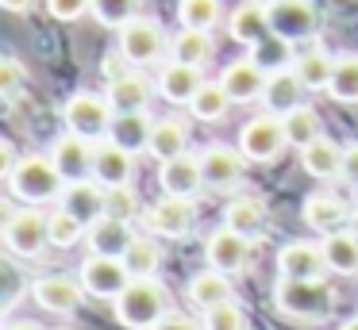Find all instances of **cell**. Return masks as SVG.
Instances as JSON below:
<instances>
[{"label": "cell", "instance_id": "cell-1", "mask_svg": "<svg viewBox=\"0 0 358 330\" xmlns=\"http://www.w3.org/2000/svg\"><path fill=\"white\" fill-rule=\"evenodd\" d=\"M166 311H170V292L155 276H131V284L116 296V319L127 330H150Z\"/></svg>", "mask_w": 358, "mask_h": 330}, {"label": "cell", "instance_id": "cell-2", "mask_svg": "<svg viewBox=\"0 0 358 330\" xmlns=\"http://www.w3.org/2000/svg\"><path fill=\"white\" fill-rule=\"evenodd\" d=\"M273 303L278 311L293 315L304 322H320L331 315V288L324 284V276L316 280H293V276H281L278 288H273Z\"/></svg>", "mask_w": 358, "mask_h": 330}, {"label": "cell", "instance_id": "cell-3", "mask_svg": "<svg viewBox=\"0 0 358 330\" xmlns=\"http://www.w3.org/2000/svg\"><path fill=\"white\" fill-rule=\"evenodd\" d=\"M12 192H16L24 204H50V200L62 196L66 188V177L58 173L55 158H39V153H27L20 158L16 173L8 177Z\"/></svg>", "mask_w": 358, "mask_h": 330}, {"label": "cell", "instance_id": "cell-4", "mask_svg": "<svg viewBox=\"0 0 358 330\" xmlns=\"http://www.w3.org/2000/svg\"><path fill=\"white\" fill-rule=\"evenodd\" d=\"M66 127L78 130V135L85 138H104L112 127V119H116V107H112V100L104 96H93V92H73L70 100H66Z\"/></svg>", "mask_w": 358, "mask_h": 330}, {"label": "cell", "instance_id": "cell-5", "mask_svg": "<svg viewBox=\"0 0 358 330\" xmlns=\"http://www.w3.org/2000/svg\"><path fill=\"white\" fill-rule=\"evenodd\" d=\"M4 246L16 257H39L50 246V219L39 215L35 207L8 215V223H4Z\"/></svg>", "mask_w": 358, "mask_h": 330}, {"label": "cell", "instance_id": "cell-6", "mask_svg": "<svg viewBox=\"0 0 358 330\" xmlns=\"http://www.w3.org/2000/svg\"><path fill=\"white\" fill-rule=\"evenodd\" d=\"M285 127H281V115H255V119L247 123V127L239 130V150L247 161H258V165H266V161H273L281 150H285Z\"/></svg>", "mask_w": 358, "mask_h": 330}, {"label": "cell", "instance_id": "cell-7", "mask_svg": "<svg viewBox=\"0 0 358 330\" xmlns=\"http://www.w3.org/2000/svg\"><path fill=\"white\" fill-rule=\"evenodd\" d=\"M166 50V35L158 27V20H147V15H135L120 27V54L135 66H150L158 61Z\"/></svg>", "mask_w": 358, "mask_h": 330}, {"label": "cell", "instance_id": "cell-8", "mask_svg": "<svg viewBox=\"0 0 358 330\" xmlns=\"http://www.w3.org/2000/svg\"><path fill=\"white\" fill-rule=\"evenodd\" d=\"M81 284H85L89 296L116 299L120 292L131 284V269L124 265V257H112V253H89L85 265H81Z\"/></svg>", "mask_w": 358, "mask_h": 330}, {"label": "cell", "instance_id": "cell-9", "mask_svg": "<svg viewBox=\"0 0 358 330\" xmlns=\"http://www.w3.org/2000/svg\"><path fill=\"white\" fill-rule=\"evenodd\" d=\"M320 12L312 0H273L270 4V27L273 35L289 38V43H301V38L316 35Z\"/></svg>", "mask_w": 358, "mask_h": 330}, {"label": "cell", "instance_id": "cell-10", "mask_svg": "<svg viewBox=\"0 0 358 330\" xmlns=\"http://www.w3.org/2000/svg\"><path fill=\"white\" fill-rule=\"evenodd\" d=\"M158 181H162V192L166 196H185L193 200L201 188H208L204 184V165L196 153H178V158L162 161V173H158Z\"/></svg>", "mask_w": 358, "mask_h": 330}, {"label": "cell", "instance_id": "cell-11", "mask_svg": "<svg viewBox=\"0 0 358 330\" xmlns=\"http://www.w3.org/2000/svg\"><path fill=\"white\" fill-rule=\"evenodd\" d=\"M266 81H270V73H266V66H258L255 58H239V61H231V66L220 73V84L227 89V96H231L235 104L262 100Z\"/></svg>", "mask_w": 358, "mask_h": 330}, {"label": "cell", "instance_id": "cell-12", "mask_svg": "<svg viewBox=\"0 0 358 330\" xmlns=\"http://www.w3.org/2000/svg\"><path fill=\"white\" fill-rule=\"evenodd\" d=\"M58 200H62L66 211L78 215L85 227H93L101 215H108V188H104L101 181L93 184L89 177H85V181H70V184L62 188V196H58Z\"/></svg>", "mask_w": 358, "mask_h": 330}, {"label": "cell", "instance_id": "cell-13", "mask_svg": "<svg viewBox=\"0 0 358 330\" xmlns=\"http://www.w3.org/2000/svg\"><path fill=\"white\" fill-rule=\"evenodd\" d=\"M204 257H208V265L220 269V273H239L250 257V238L239 234V230H231V227H220L208 234Z\"/></svg>", "mask_w": 358, "mask_h": 330}, {"label": "cell", "instance_id": "cell-14", "mask_svg": "<svg viewBox=\"0 0 358 330\" xmlns=\"http://www.w3.org/2000/svg\"><path fill=\"white\" fill-rule=\"evenodd\" d=\"M93 138L78 135V130H70V135L55 138V150H50V158H55L58 173L66 177V184L70 181H85L89 173H93Z\"/></svg>", "mask_w": 358, "mask_h": 330}, {"label": "cell", "instance_id": "cell-15", "mask_svg": "<svg viewBox=\"0 0 358 330\" xmlns=\"http://www.w3.org/2000/svg\"><path fill=\"white\" fill-rule=\"evenodd\" d=\"M204 165V184L216 192H231L243 181V150H227V146H208L201 153Z\"/></svg>", "mask_w": 358, "mask_h": 330}, {"label": "cell", "instance_id": "cell-16", "mask_svg": "<svg viewBox=\"0 0 358 330\" xmlns=\"http://www.w3.org/2000/svg\"><path fill=\"white\" fill-rule=\"evenodd\" d=\"M278 269H281V276H293V280H316V276L331 273L324 257V246H312V242H289L278 253Z\"/></svg>", "mask_w": 358, "mask_h": 330}, {"label": "cell", "instance_id": "cell-17", "mask_svg": "<svg viewBox=\"0 0 358 330\" xmlns=\"http://www.w3.org/2000/svg\"><path fill=\"white\" fill-rule=\"evenodd\" d=\"M135 173V153L124 150L120 142H104L93 150V181H101L104 188H120V184H127Z\"/></svg>", "mask_w": 358, "mask_h": 330}, {"label": "cell", "instance_id": "cell-18", "mask_svg": "<svg viewBox=\"0 0 358 330\" xmlns=\"http://www.w3.org/2000/svg\"><path fill=\"white\" fill-rule=\"evenodd\" d=\"M143 219H147V227L155 230V234L181 238L189 227H193V204H189L185 196H162Z\"/></svg>", "mask_w": 358, "mask_h": 330}, {"label": "cell", "instance_id": "cell-19", "mask_svg": "<svg viewBox=\"0 0 358 330\" xmlns=\"http://www.w3.org/2000/svg\"><path fill=\"white\" fill-rule=\"evenodd\" d=\"M227 31H231L235 43L258 46L266 35H273V27H270V8H266V4H255V0H243V4L231 12V20H227Z\"/></svg>", "mask_w": 358, "mask_h": 330}, {"label": "cell", "instance_id": "cell-20", "mask_svg": "<svg viewBox=\"0 0 358 330\" xmlns=\"http://www.w3.org/2000/svg\"><path fill=\"white\" fill-rule=\"evenodd\" d=\"M201 84H204L201 66H189V61H178V58H173L170 66L162 69V77H158V92H162L170 104H193Z\"/></svg>", "mask_w": 358, "mask_h": 330}, {"label": "cell", "instance_id": "cell-21", "mask_svg": "<svg viewBox=\"0 0 358 330\" xmlns=\"http://www.w3.org/2000/svg\"><path fill=\"white\" fill-rule=\"evenodd\" d=\"M301 96H304L301 73H296V69H273L270 81H266L262 104H266V112H273V115H289L293 107H301Z\"/></svg>", "mask_w": 358, "mask_h": 330}, {"label": "cell", "instance_id": "cell-22", "mask_svg": "<svg viewBox=\"0 0 358 330\" xmlns=\"http://www.w3.org/2000/svg\"><path fill=\"white\" fill-rule=\"evenodd\" d=\"M35 299H39L47 311L55 315H73L81 307V292H85V284H73L70 276H43V280H35Z\"/></svg>", "mask_w": 358, "mask_h": 330}, {"label": "cell", "instance_id": "cell-23", "mask_svg": "<svg viewBox=\"0 0 358 330\" xmlns=\"http://www.w3.org/2000/svg\"><path fill=\"white\" fill-rule=\"evenodd\" d=\"M150 130H155V123H150L147 112H116L108 138L131 153H143V150H150Z\"/></svg>", "mask_w": 358, "mask_h": 330}, {"label": "cell", "instance_id": "cell-24", "mask_svg": "<svg viewBox=\"0 0 358 330\" xmlns=\"http://www.w3.org/2000/svg\"><path fill=\"white\" fill-rule=\"evenodd\" d=\"M131 242H135V238H131V230H127V223L116 219V215H101V219L89 227V250H93V253L124 257Z\"/></svg>", "mask_w": 358, "mask_h": 330}, {"label": "cell", "instance_id": "cell-25", "mask_svg": "<svg viewBox=\"0 0 358 330\" xmlns=\"http://www.w3.org/2000/svg\"><path fill=\"white\" fill-rule=\"evenodd\" d=\"M150 96H155V89H150V77L143 73H124L108 84V100L116 112H147Z\"/></svg>", "mask_w": 358, "mask_h": 330}, {"label": "cell", "instance_id": "cell-26", "mask_svg": "<svg viewBox=\"0 0 358 330\" xmlns=\"http://www.w3.org/2000/svg\"><path fill=\"white\" fill-rule=\"evenodd\" d=\"M301 215H304V223H308L312 230H320V234L343 230L350 223L347 207H343L339 200H331V196H308V200H304V207H301Z\"/></svg>", "mask_w": 358, "mask_h": 330}, {"label": "cell", "instance_id": "cell-27", "mask_svg": "<svg viewBox=\"0 0 358 330\" xmlns=\"http://www.w3.org/2000/svg\"><path fill=\"white\" fill-rule=\"evenodd\" d=\"M324 257H327V269L331 273H343V276H355L358 273V234L355 230H331L324 238Z\"/></svg>", "mask_w": 358, "mask_h": 330}, {"label": "cell", "instance_id": "cell-28", "mask_svg": "<svg viewBox=\"0 0 358 330\" xmlns=\"http://www.w3.org/2000/svg\"><path fill=\"white\" fill-rule=\"evenodd\" d=\"M301 165L308 169L312 177H320V181H327V177H335L343 169V153L339 146L331 142V138H312L308 146H301Z\"/></svg>", "mask_w": 358, "mask_h": 330}, {"label": "cell", "instance_id": "cell-29", "mask_svg": "<svg viewBox=\"0 0 358 330\" xmlns=\"http://www.w3.org/2000/svg\"><path fill=\"white\" fill-rule=\"evenodd\" d=\"M189 299H193L201 311L231 299V280H227V273H220V269H212V265H208V273H196L193 280H189Z\"/></svg>", "mask_w": 358, "mask_h": 330}, {"label": "cell", "instance_id": "cell-30", "mask_svg": "<svg viewBox=\"0 0 358 330\" xmlns=\"http://www.w3.org/2000/svg\"><path fill=\"white\" fill-rule=\"evenodd\" d=\"M185 150H189V130H185V123H178V119H158L155 130H150V150H147V153H155L158 161H170V158H178V153H185Z\"/></svg>", "mask_w": 358, "mask_h": 330}, {"label": "cell", "instance_id": "cell-31", "mask_svg": "<svg viewBox=\"0 0 358 330\" xmlns=\"http://www.w3.org/2000/svg\"><path fill=\"white\" fill-rule=\"evenodd\" d=\"M224 227H231V230H239V234L255 238L258 230L266 227V207L258 204V200H250V196L231 200V204H227V211H224Z\"/></svg>", "mask_w": 358, "mask_h": 330}, {"label": "cell", "instance_id": "cell-32", "mask_svg": "<svg viewBox=\"0 0 358 330\" xmlns=\"http://www.w3.org/2000/svg\"><path fill=\"white\" fill-rule=\"evenodd\" d=\"M327 96L335 104H358V54L335 58V73H331V84H327Z\"/></svg>", "mask_w": 358, "mask_h": 330}, {"label": "cell", "instance_id": "cell-33", "mask_svg": "<svg viewBox=\"0 0 358 330\" xmlns=\"http://www.w3.org/2000/svg\"><path fill=\"white\" fill-rule=\"evenodd\" d=\"M231 104H235V100L227 96L224 84H220V81H212V84L204 81V84H201V92L193 96V104H189V107H193L196 119H204V123H220V119L227 115V107H231Z\"/></svg>", "mask_w": 358, "mask_h": 330}, {"label": "cell", "instance_id": "cell-34", "mask_svg": "<svg viewBox=\"0 0 358 330\" xmlns=\"http://www.w3.org/2000/svg\"><path fill=\"white\" fill-rule=\"evenodd\" d=\"M173 58L189 61V66H204L212 58V35L204 27H181V35L173 38Z\"/></svg>", "mask_w": 358, "mask_h": 330}, {"label": "cell", "instance_id": "cell-35", "mask_svg": "<svg viewBox=\"0 0 358 330\" xmlns=\"http://www.w3.org/2000/svg\"><path fill=\"white\" fill-rule=\"evenodd\" d=\"M296 73H301L304 89L308 92H327V84H331V73H335V58H327L324 50H308L296 58Z\"/></svg>", "mask_w": 358, "mask_h": 330}, {"label": "cell", "instance_id": "cell-36", "mask_svg": "<svg viewBox=\"0 0 358 330\" xmlns=\"http://www.w3.org/2000/svg\"><path fill=\"white\" fill-rule=\"evenodd\" d=\"M281 127H285L289 146H308L312 138H320V115L308 104L293 107L289 115H281Z\"/></svg>", "mask_w": 358, "mask_h": 330}, {"label": "cell", "instance_id": "cell-37", "mask_svg": "<svg viewBox=\"0 0 358 330\" xmlns=\"http://www.w3.org/2000/svg\"><path fill=\"white\" fill-rule=\"evenodd\" d=\"M220 12H224V4L220 0H178V20L181 27H216L220 23Z\"/></svg>", "mask_w": 358, "mask_h": 330}, {"label": "cell", "instance_id": "cell-38", "mask_svg": "<svg viewBox=\"0 0 358 330\" xmlns=\"http://www.w3.org/2000/svg\"><path fill=\"white\" fill-rule=\"evenodd\" d=\"M85 230H89L85 223H81L78 215H70L66 207H58V211L50 215V246H58V250H70V246H78Z\"/></svg>", "mask_w": 358, "mask_h": 330}, {"label": "cell", "instance_id": "cell-39", "mask_svg": "<svg viewBox=\"0 0 358 330\" xmlns=\"http://www.w3.org/2000/svg\"><path fill=\"white\" fill-rule=\"evenodd\" d=\"M158 261H162V253H158V246L150 238H135L124 253V265L131 269V276H155Z\"/></svg>", "mask_w": 358, "mask_h": 330}, {"label": "cell", "instance_id": "cell-40", "mask_svg": "<svg viewBox=\"0 0 358 330\" xmlns=\"http://www.w3.org/2000/svg\"><path fill=\"white\" fill-rule=\"evenodd\" d=\"M289 46H293L289 38H281V35H266L258 46H250V50H255L250 58H255L258 66H266V69L273 73V69H285V61H289Z\"/></svg>", "mask_w": 358, "mask_h": 330}, {"label": "cell", "instance_id": "cell-41", "mask_svg": "<svg viewBox=\"0 0 358 330\" xmlns=\"http://www.w3.org/2000/svg\"><path fill=\"white\" fill-rule=\"evenodd\" d=\"M204 330H247V319H243L235 299H224V303L204 311Z\"/></svg>", "mask_w": 358, "mask_h": 330}, {"label": "cell", "instance_id": "cell-42", "mask_svg": "<svg viewBox=\"0 0 358 330\" xmlns=\"http://www.w3.org/2000/svg\"><path fill=\"white\" fill-rule=\"evenodd\" d=\"M135 4L139 0H93V15L104 27H124L127 20H135Z\"/></svg>", "mask_w": 358, "mask_h": 330}, {"label": "cell", "instance_id": "cell-43", "mask_svg": "<svg viewBox=\"0 0 358 330\" xmlns=\"http://www.w3.org/2000/svg\"><path fill=\"white\" fill-rule=\"evenodd\" d=\"M24 84H27L24 66H20L16 58H4V66H0V92H4V100L16 104V100L24 96Z\"/></svg>", "mask_w": 358, "mask_h": 330}, {"label": "cell", "instance_id": "cell-44", "mask_svg": "<svg viewBox=\"0 0 358 330\" xmlns=\"http://www.w3.org/2000/svg\"><path fill=\"white\" fill-rule=\"evenodd\" d=\"M135 211H139V200H135V192L127 188V184H120V188H108V215H116V219L131 223Z\"/></svg>", "mask_w": 358, "mask_h": 330}, {"label": "cell", "instance_id": "cell-45", "mask_svg": "<svg viewBox=\"0 0 358 330\" xmlns=\"http://www.w3.org/2000/svg\"><path fill=\"white\" fill-rule=\"evenodd\" d=\"M0 273H4V311H12L20 303V292H24V276H20V269L12 261H4Z\"/></svg>", "mask_w": 358, "mask_h": 330}, {"label": "cell", "instance_id": "cell-46", "mask_svg": "<svg viewBox=\"0 0 358 330\" xmlns=\"http://www.w3.org/2000/svg\"><path fill=\"white\" fill-rule=\"evenodd\" d=\"M93 8V0H47V12L55 20H81Z\"/></svg>", "mask_w": 358, "mask_h": 330}, {"label": "cell", "instance_id": "cell-47", "mask_svg": "<svg viewBox=\"0 0 358 330\" xmlns=\"http://www.w3.org/2000/svg\"><path fill=\"white\" fill-rule=\"evenodd\" d=\"M343 181L347 184H358V142H350L347 150H343Z\"/></svg>", "mask_w": 358, "mask_h": 330}, {"label": "cell", "instance_id": "cell-48", "mask_svg": "<svg viewBox=\"0 0 358 330\" xmlns=\"http://www.w3.org/2000/svg\"><path fill=\"white\" fill-rule=\"evenodd\" d=\"M150 330H201V327H196L193 319H185V315H170V311H166Z\"/></svg>", "mask_w": 358, "mask_h": 330}, {"label": "cell", "instance_id": "cell-49", "mask_svg": "<svg viewBox=\"0 0 358 330\" xmlns=\"http://www.w3.org/2000/svg\"><path fill=\"white\" fill-rule=\"evenodd\" d=\"M0 158H4V177H12V173H16V165H20L16 146H12V142H0Z\"/></svg>", "mask_w": 358, "mask_h": 330}, {"label": "cell", "instance_id": "cell-50", "mask_svg": "<svg viewBox=\"0 0 358 330\" xmlns=\"http://www.w3.org/2000/svg\"><path fill=\"white\" fill-rule=\"evenodd\" d=\"M0 4L8 8V12H27V8L35 4V0H0Z\"/></svg>", "mask_w": 358, "mask_h": 330}, {"label": "cell", "instance_id": "cell-51", "mask_svg": "<svg viewBox=\"0 0 358 330\" xmlns=\"http://www.w3.org/2000/svg\"><path fill=\"white\" fill-rule=\"evenodd\" d=\"M8 330H43V327H39V322H12Z\"/></svg>", "mask_w": 358, "mask_h": 330}, {"label": "cell", "instance_id": "cell-52", "mask_svg": "<svg viewBox=\"0 0 358 330\" xmlns=\"http://www.w3.org/2000/svg\"><path fill=\"white\" fill-rule=\"evenodd\" d=\"M347 227H350V230H355V234H358V207H355V211H350V223H347Z\"/></svg>", "mask_w": 358, "mask_h": 330}, {"label": "cell", "instance_id": "cell-53", "mask_svg": "<svg viewBox=\"0 0 358 330\" xmlns=\"http://www.w3.org/2000/svg\"><path fill=\"white\" fill-rule=\"evenodd\" d=\"M343 330H358V319H350V322H343Z\"/></svg>", "mask_w": 358, "mask_h": 330}, {"label": "cell", "instance_id": "cell-54", "mask_svg": "<svg viewBox=\"0 0 358 330\" xmlns=\"http://www.w3.org/2000/svg\"><path fill=\"white\" fill-rule=\"evenodd\" d=\"M255 4H266V8H270V4H273V0H255Z\"/></svg>", "mask_w": 358, "mask_h": 330}]
</instances>
